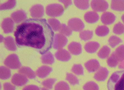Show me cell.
Here are the masks:
<instances>
[{"label":"cell","instance_id":"1","mask_svg":"<svg viewBox=\"0 0 124 90\" xmlns=\"http://www.w3.org/2000/svg\"><path fill=\"white\" fill-rule=\"evenodd\" d=\"M14 36L18 47H31L43 55L53 47L55 35L46 20L28 18L17 26Z\"/></svg>","mask_w":124,"mask_h":90},{"label":"cell","instance_id":"2","mask_svg":"<svg viewBox=\"0 0 124 90\" xmlns=\"http://www.w3.org/2000/svg\"><path fill=\"white\" fill-rule=\"evenodd\" d=\"M108 90H124V70L117 71L107 81Z\"/></svg>","mask_w":124,"mask_h":90},{"label":"cell","instance_id":"3","mask_svg":"<svg viewBox=\"0 0 124 90\" xmlns=\"http://www.w3.org/2000/svg\"><path fill=\"white\" fill-rule=\"evenodd\" d=\"M45 9L46 15L53 18L62 16L65 11L63 6L59 3L49 4L48 6H46Z\"/></svg>","mask_w":124,"mask_h":90},{"label":"cell","instance_id":"4","mask_svg":"<svg viewBox=\"0 0 124 90\" xmlns=\"http://www.w3.org/2000/svg\"><path fill=\"white\" fill-rule=\"evenodd\" d=\"M4 64L8 68L12 69H19L22 65L18 56L16 54H12L7 56L6 59L4 60Z\"/></svg>","mask_w":124,"mask_h":90},{"label":"cell","instance_id":"5","mask_svg":"<svg viewBox=\"0 0 124 90\" xmlns=\"http://www.w3.org/2000/svg\"><path fill=\"white\" fill-rule=\"evenodd\" d=\"M68 42V40L66 36L61 34H55L54 36L53 48L55 50H61L65 47Z\"/></svg>","mask_w":124,"mask_h":90},{"label":"cell","instance_id":"6","mask_svg":"<svg viewBox=\"0 0 124 90\" xmlns=\"http://www.w3.org/2000/svg\"><path fill=\"white\" fill-rule=\"evenodd\" d=\"M91 7L94 12H103L108 8V3L105 0H93Z\"/></svg>","mask_w":124,"mask_h":90},{"label":"cell","instance_id":"7","mask_svg":"<svg viewBox=\"0 0 124 90\" xmlns=\"http://www.w3.org/2000/svg\"><path fill=\"white\" fill-rule=\"evenodd\" d=\"M68 24L72 31L81 32L85 27V24L81 19L78 18H71L68 22Z\"/></svg>","mask_w":124,"mask_h":90},{"label":"cell","instance_id":"8","mask_svg":"<svg viewBox=\"0 0 124 90\" xmlns=\"http://www.w3.org/2000/svg\"><path fill=\"white\" fill-rule=\"evenodd\" d=\"M31 16L34 19H40L43 17L45 14V8L41 4H35L30 9Z\"/></svg>","mask_w":124,"mask_h":90},{"label":"cell","instance_id":"9","mask_svg":"<svg viewBox=\"0 0 124 90\" xmlns=\"http://www.w3.org/2000/svg\"><path fill=\"white\" fill-rule=\"evenodd\" d=\"M11 81L14 85L21 87L27 83L29 80L28 79V77L23 75L20 73H15L12 76Z\"/></svg>","mask_w":124,"mask_h":90},{"label":"cell","instance_id":"10","mask_svg":"<svg viewBox=\"0 0 124 90\" xmlns=\"http://www.w3.org/2000/svg\"><path fill=\"white\" fill-rule=\"evenodd\" d=\"M27 14L24 10L20 9L18 11H16L11 14V18L12 19L14 23L19 24L21 22H24L27 19Z\"/></svg>","mask_w":124,"mask_h":90},{"label":"cell","instance_id":"11","mask_svg":"<svg viewBox=\"0 0 124 90\" xmlns=\"http://www.w3.org/2000/svg\"><path fill=\"white\" fill-rule=\"evenodd\" d=\"M1 28L5 34H9L14 31V22L10 18H6L1 23Z\"/></svg>","mask_w":124,"mask_h":90},{"label":"cell","instance_id":"12","mask_svg":"<svg viewBox=\"0 0 124 90\" xmlns=\"http://www.w3.org/2000/svg\"><path fill=\"white\" fill-rule=\"evenodd\" d=\"M84 67L89 73L97 71L101 68L99 61L96 59H90L88 61L84 63Z\"/></svg>","mask_w":124,"mask_h":90},{"label":"cell","instance_id":"13","mask_svg":"<svg viewBox=\"0 0 124 90\" xmlns=\"http://www.w3.org/2000/svg\"><path fill=\"white\" fill-rule=\"evenodd\" d=\"M55 58L58 61H63V62H67L69 61L71 59V56L70 53H69L67 50L61 49L57 51L55 55Z\"/></svg>","mask_w":124,"mask_h":90},{"label":"cell","instance_id":"14","mask_svg":"<svg viewBox=\"0 0 124 90\" xmlns=\"http://www.w3.org/2000/svg\"><path fill=\"white\" fill-rule=\"evenodd\" d=\"M115 20H116V16L115 14L111 12H106L103 13L101 17V22L105 25L112 24L115 22Z\"/></svg>","mask_w":124,"mask_h":90},{"label":"cell","instance_id":"15","mask_svg":"<svg viewBox=\"0 0 124 90\" xmlns=\"http://www.w3.org/2000/svg\"><path fill=\"white\" fill-rule=\"evenodd\" d=\"M109 71L106 67H101L94 74V78L97 81H105L108 77Z\"/></svg>","mask_w":124,"mask_h":90},{"label":"cell","instance_id":"16","mask_svg":"<svg viewBox=\"0 0 124 90\" xmlns=\"http://www.w3.org/2000/svg\"><path fill=\"white\" fill-rule=\"evenodd\" d=\"M53 71V68L49 67V66L43 65L40 67L36 71V74L39 78H44L46 77L48 75H49V74Z\"/></svg>","mask_w":124,"mask_h":90},{"label":"cell","instance_id":"17","mask_svg":"<svg viewBox=\"0 0 124 90\" xmlns=\"http://www.w3.org/2000/svg\"><path fill=\"white\" fill-rule=\"evenodd\" d=\"M68 50L74 55H79L82 53V44L77 42H72L68 45Z\"/></svg>","mask_w":124,"mask_h":90},{"label":"cell","instance_id":"18","mask_svg":"<svg viewBox=\"0 0 124 90\" xmlns=\"http://www.w3.org/2000/svg\"><path fill=\"white\" fill-rule=\"evenodd\" d=\"M4 45L6 48L7 49H8L9 50L11 51H16L17 50V44L16 42V40H14V38L12 36H7L6 38H5L4 40Z\"/></svg>","mask_w":124,"mask_h":90},{"label":"cell","instance_id":"19","mask_svg":"<svg viewBox=\"0 0 124 90\" xmlns=\"http://www.w3.org/2000/svg\"><path fill=\"white\" fill-rule=\"evenodd\" d=\"M84 20L87 23H95L99 20V15L94 11H90L85 14Z\"/></svg>","mask_w":124,"mask_h":90},{"label":"cell","instance_id":"20","mask_svg":"<svg viewBox=\"0 0 124 90\" xmlns=\"http://www.w3.org/2000/svg\"><path fill=\"white\" fill-rule=\"evenodd\" d=\"M18 72L19 73L23 75L26 76V77L31 79H34L36 78V76H37L36 73L32 69L28 67H22L19 69Z\"/></svg>","mask_w":124,"mask_h":90},{"label":"cell","instance_id":"21","mask_svg":"<svg viewBox=\"0 0 124 90\" xmlns=\"http://www.w3.org/2000/svg\"><path fill=\"white\" fill-rule=\"evenodd\" d=\"M100 48V44L97 42H88L85 44L84 45V49L87 53L93 54L96 53L98 49Z\"/></svg>","mask_w":124,"mask_h":90},{"label":"cell","instance_id":"22","mask_svg":"<svg viewBox=\"0 0 124 90\" xmlns=\"http://www.w3.org/2000/svg\"><path fill=\"white\" fill-rule=\"evenodd\" d=\"M111 7L113 10L118 12L124 11V0H112Z\"/></svg>","mask_w":124,"mask_h":90},{"label":"cell","instance_id":"23","mask_svg":"<svg viewBox=\"0 0 124 90\" xmlns=\"http://www.w3.org/2000/svg\"><path fill=\"white\" fill-rule=\"evenodd\" d=\"M41 61L45 65H53L55 63V58L51 53H46L41 56Z\"/></svg>","mask_w":124,"mask_h":90},{"label":"cell","instance_id":"24","mask_svg":"<svg viewBox=\"0 0 124 90\" xmlns=\"http://www.w3.org/2000/svg\"><path fill=\"white\" fill-rule=\"evenodd\" d=\"M109 32H110V30L106 26H99L95 30V34L98 36H101V37H105L107 36L109 34Z\"/></svg>","mask_w":124,"mask_h":90},{"label":"cell","instance_id":"25","mask_svg":"<svg viewBox=\"0 0 124 90\" xmlns=\"http://www.w3.org/2000/svg\"><path fill=\"white\" fill-rule=\"evenodd\" d=\"M110 53H111V48L107 45H105L101 48V50L97 54V55L100 59H105L108 58Z\"/></svg>","mask_w":124,"mask_h":90},{"label":"cell","instance_id":"26","mask_svg":"<svg viewBox=\"0 0 124 90\" xmlns=\"http://www.w3.org/2000/svg\"><path fill=\"white\" fill-rule=\"evenodd\" d=\"M11 77V71L7 67L1 66L0 67V77L2 80L8 79Z\"/></svg>","mask_w":124,"mask_h":90},{"label":"cell","instance_id":"27","mask_svg":"<svg viewBox=\"0 0 124 90\" xmlns=\"http://www.w3.org/2000/svg\"><path fill=\"white\" fill-rule=\"evenodd\" d=\"M74 3L78 8L82 9V10L88 9V7L90 6L89 1H88V0H82V1L81 0H75Z\"/></svg>","mask_w":124,"mask_h":90},{"label":"cell","instance_id":"28","mask_svg":"<svg viewBox=\"0 0 124 90\" xmlns=\"http://www.w3.org/2000/svg\"><path fill=\"white\" fill-rule=\"evenodd\" d=\"M48 23L50 25L51 28L55 32L59 30V29L62 26V24L59 22L57 19L55 18H50L48 20Z\"/></svg>","mask_w":124,"mask_h":90},{"label":"cell","instance_id":"29","mask_svg":"<svg viewBox=\"0 0 124 90\" xmlns=\"http://www.w3.org/2000/svg\"><path fill=\"white\" fill-rule=\"evenodd\" d=\"M113 53L119 61L121 62L124 61V44H121V46L117 47L115 50V52Z\"/></svg>","mask_w":124,"mask_h":90},{"label":"cell","instance_id":"30","mask_svg":"<svg viewBox=\"0 0 124 90\" xmlns=\"http://www.w3.org/2000/svg\"><path fill=\"white\" fill-rule=\"evenodd\" d=\"M108 44L110 45V47L111 48H115L117 46L118 44H121L123 42V41L121 38L116 36H111V37L108 38Z\"/></svg>","mask_w":124,"mask_h":90},{"label":"cell","instance_id":"31","mask_svg":"<svg viewBox=\"0 0 124 90\" xmlns=\"http://www.w3.org/2000/svg\"><path fill=\"white\" fill-rule=\"evenodd\" d=\"M93 32L91 30H83L80 32V38L83 41H88L93 37Z\"/></svg>","mask_w":124,"mask_h":90},{"label":"cell","instance_id":"32","mask_svg":"<svg viewBox=\"0 0 124 90\" xmlns=\"http://www.w3.org/2000/svg\"><path fill=\"white\" fill-rule=\"evenodd\" d=\"M107 62V65H108V67H112V68H115L117 66L118 63H119V61L117 59V57L115 56L114 53H112L111 56H108Z\"/></svg>","mask_w":124,"mask_h":90},{"label":"cell","instance_id":"33","mask_svg":"<svg viewBox=\"0 0 124 90\" xmlns=\"http://www.w3.org/2000/svg\"><path fill=\"white\" fill-rule=\"evenodd\" d=\"M66 80L68 81L71 85H76L80 84L79 79L74 75L68 73L66 75Z\"/></svg>","mask_w":124,"mask_h":90},{"label":"cell","instance_id":"34","mask_svg":"<svg viewBox=\"0 0 124 90\" xmlns=\"http://www.w3.org/2000/svg\"><path fill=\"white\" fill-rule=\"evenodd\" d=\"M16 6V1L15 0L8 1L5 3L1 4L0 9L1 10H6V9H12Z\"/></svg>","mask_w":124,"mask_h":90},{"label":"cell","instance_id":"35","mask_svg":"<svg viewBox=\"0 0 124 90\" xmlns=\"http://www.w3.org/2000/svg\"><path fill=\"white\" fill-rule=\"evenodd\" d=\"M59 32L64 36H70L72 34V30H71V28L65 24H62V26L59 29Z\"/></svg>","mask_w":124,"mask_h":90},{"label":"cell","instance_id":"36","mask_svg":"<svg viewBox=\"0 0 124 90\" xmlns=\"http://www.w3.org/2000/svg\"><path fill=\"white\" fill-rule=\"evenodd\" d=\"M71 72L76 75H84V68L80 64H75L71 67Z\"/></svg>","mask_w":124,"mask_h":90},{"label":"cell","instance_id":"37","mask_svg":"<svg viewBox=\"0 0 124 90\" xmlns=\"http://www.w3.org/2000/svg\"><path fill=\"white\" fill-rule=\"evenodd\" d=\"M56 81H57V79H55V78H49V79H47L46 80L42 81L41 84L47 89L52 90L53 87V85L55 84Z\"/></svg>","mask_w":124,"mask_h":90},{"label":"cell","instance_id":"38","mask_svg":"<svg viewBox=\"0 0 124 90\" xmlns=\"http://www.w3.org/2000/svg\"><path fill=\"white\" fill-rule=\"evenodd\" d=\"M113 33L118 35H121L124 33V24L121 22H118L114 26L113 29Z\"/></svg>","mask_w":124,"mask_h":90},{"label":"cell","instance_id":"39","mask_svg":"<svg viewBox=\"0 0 124 90\" xmlns=\"http://www.w3.org/2000/svg\"><path fill=\"white\" fill-rule=\"evenodd\" d=\"M84 90H99L98 84L94 81H88L85 83L83 87Z\"/></svg>","mask_w":124,"mask_h":90},{"label":"cell","instance_id":"40","mask_svg":"<svg viewBox=\"0 0 124 90\" xmlns=\"http://www.w3.org/2000/svg\"><path fill=\"white\" fill-rule=\"evenodd\" d=\"M55 90H70V85L65 81H59L55 86Z\"/></svg>","mask_w":124,"mask_h":90},{"label":"cell","instance_id":"41","mask_svg":"<svg viewBox=\"0 0 124 90\" xmlns=\"http://www.w3.org/2000/svg\"><path fill=\"white\" fill-rule=\"evenodd\" d=\"M3 89L4 90H16V87L11 83H5L3 84Z\"/></svg>","mask_w":124,"mask_h":90},{"label":"cell","instance_id":"42","mask_svg":"<svg viewBox=\"0 0 124 90\" xmlns=\"http://www.w3.org/2000/svg\"><path fill=\"white\" fill-rule=\"evenodd\" d=\"M22 90H40V88L34 85H29L24 87Z\"/></svg>","mask_w":124,"mask_h":90},{"label":"cell","instance_id":"43","mask_svg":"<svg viewBox=\"0 0 124 90\" xmlns=\"http://www.w3.org/2000/svg\"><path fill=\"white\" fill-rule=\"evenodd\" d=\"M59 2L63 3V5H64V6L65 7H68L70 6H71V3H72V1H70V0H65V1H64V0H61V1H59Z\"/></svg>","mask_w":124,"mask_h":90},{"label":"cell","instance_id":"44","mask_svg":"<svg viewBox=\"0 0 124 90\" xmlns=\"http://www.w3.org/2000/svg\"><path fill=\"white\" fill-rule=\"evenodd\" d=\"M119 69H121L122 70H124V61H121V63H119Z\"/></svg>","mask_w":124,"mask_h":90},{"label":"cell","instance_id":"45","mask_svg":"<svg viewBox=\"0 0 124 90\" xmlns=\"http://www.w3.org/2000/svg\"><path fill=\"white\" fill-rule=\"evenodd\" d=\"M4 40H5V38L3 37V35H1L0 36V41H1V42H3Z\"/></svg>","mask_w":124,"mask_h":90},{"label":"cell","instance_id":"46","mask_svg":"<svg viewBox=\"0 0 124 90\" xmlns=\"http://www.w3.org/2000/svg\"><path fill=\"white\" fill-rule=\"evenodd\" d=\"M40 90H49V89H47L46 87H42V88H40Z\"/></svg>","mask_w":124,"mask_h":90},{"label":"cell","instance_id":"47","mask_svg":"<svg viewBox=\"0 0 124 90\" xmlns=\"http://www.w3.org/2000/svg\"><path fill=\"white\" fill-rule=\"evenodd\" d=\"M121 20H122L123 22L124 23V14H123V15L121 16Z\"/></svg>","mask_w":124,"mask_h":90}]
</instances>
